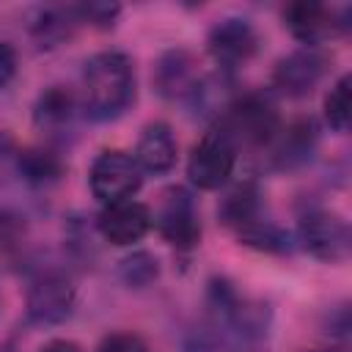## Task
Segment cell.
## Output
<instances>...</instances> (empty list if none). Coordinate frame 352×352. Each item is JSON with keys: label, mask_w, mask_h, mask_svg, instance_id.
Returning a JSON list of instances; mask_svg holds the SVG:
<instances>
[{"label": "cell", "mask_w": 352, "mask_h": 352, "mask_svg": "<svg viewBox=\"0 0 352 352\" xmlns=\"http://www.w3.org/2000/svg\"><path fill=\"white\" fill-rule=\"evenodd\" d=\"M135 102V63L121 50H102L82 63L80 110L91 121H113Z\"/></svg>", "instance_id": "obj_1"}, {"label": "cell", "mask_w": 352, "mask_h": 352, "mask_svg": "<svg viewBox=\"0 0 352 352\" xmlns=\"http://www.w3.org/2000/svg\"><path fill=\"white\" fill-rule=\"evenodd\" d=\"M217 126L234 140L236 148L239 146L267 148L283 124L272 96L261 91H250L234 96L226 104V110L217 116Z\"/></svg>", "instance_id": "obj_2"}, {"label": "cell", "mask_w": 352, "mask_h": 352, "mask_svg": "<svg viewBox=\"0 0 352 352\" xmlns=\"http://www.w3.org/2000/svg\"><path fill=\"white\" fill-rule=\"evenodd\" d=\"M294 245L324 264H341L352 253V234L341 214L327 209H308L297 220Z\"/></svg>", "instance_id": "obj_3"}, {"label": "cell", "mask_w": 352, "mask_h": 352, "mask_svg": "<svg viewBox=\"0 0 352 352\" xmlns=\"http://www.w3.org/2000/svg\"><path fill=\"white\" fill-rule=\"evenodd\" d=\"M236 154L239 148L234 146V140L220 126H212L187 157L190 182L198 190H220L236 168Z\"/></svg>", "instance_id": "obj_4"}, {"label": "cell", "mask_w": 352, "mask_h": 352, "mask_svg": "<svg viewBox=\"0 0 352 352\" xmlns=\"http://www.w3.org/2000/svg\"><path fill=\"white\" fill-rule=\"evenodd\" d=\"M143 182V170L138 168L135 157L121 148H104L96 154L88 170V187L91 195L99 204H118L138 192Z\"/></svg>", "instance_id": "obj_5"}, {"label": "cell", "mask_w": 352, "mask_h": 352, "mask_svg": "<svg viewBox=\"0 0 352 352\" xmlns=\"http://www.w3.org/2000/svg\"><path fill=\"white\" fill-rule=\"evenodd\" d=\"M258 30L245 16H223L209 28L206 50L223 74H231L258 52Z\"/></svg>", "instance_id": "obj_6"}, {"label": "cell", "mask_w": 352, "mask_h": 352, "mask_svg": "<svg viewBox=\"0 0 352 352\" xmlns=\"http://www.w3.org/2000/svg\"><path fill=\"white\" fill-rule=\"evenodd\" d=\"M77 302V289L63 272H41L33 278L28 297H25V314L30 324L50 327L60 324L72 316Z\"/></svg>", "instance_id": "obj_7"}, {"label": "cell", "mask_w": 352, "mask_h": 352, "mask_svg": "<svg viewBox=\"0 0 352 352\" xmlns=\"http://www.w3.org/2000/svg\"><path fill=\"white\" fill-rule=\"evenodd\" d=\"M283 25L302 47H322L349 28V8H333L322 3H289L283 8Z\"/></svg>", "instance_id": "obj_8"}, {"label": "cell", "mask_w": 352, "mask_h": 352, "mask_svg": "<svg viewBox=\"0 0 352 352\" xmlns=\"http://www.w3.org/2000/svg\"><path fill=\"white\" fill-rule=\"evenodd\" d=\"M327 69H330V58L319 47H300L275 63L272 88L292 99L305 96L319 85Z\"/></svg>", "instance_id": "obj_9"}, {"label": "cell", "mask_w": 352, "mask_h": 352, "mask_svg": "<svg viewBox=\"0 0 352 352\" xmlns=\"http://www.w3.org/2000/svg\"><path fill=\"white\" fill-rule=\"evenodd\" d=\"M206 74H201L198 69V60L190 50L184 47H176V50H168L157 58L154 63V88L162 99H170V102H182V104H190L195 91L201 88Z\"/></svg>", "instance_id": "obj_10"}, {"label": "cell", "mask_w": 352, "mask_h": 352, "mask_svg": "<svg viewBox=\"0 0 352 352\" xmlns=\"http://www.w3.org/2000/svg\"><path fill=\"white\" fill-rule=\"evenodd\" d=\"M157 228L162 239L176 250H192L201 242V220L195 201L187 190L173 187L165 192V201L157 214Z\"/></svg>", "instance_id": "obj_11"}, {"label": "cell", "mask_w": 352, "mask_h": 352, "mask_svg": "<svg viewBox=\"0 0 352 352\" xmlns=\"http://www.w3.org/2000/svg\"><path fill=\"white\" fill-rule=\"evenodd\" d=\"M151 223H154V217H151L148 206L140 201H132V198L118 201V204H107L96 217V228H99L102 239L116 245V248H126V245L140 242L148 234Z\"/></svg>", "instance_id": "obj_12"}, {"label": "cell", "mask_w": 352, "mask_h": 352, "mask_svg": "<svg viewBox=\"0 0 352 352\" xmlns=\"http://www.w3.org/2000/svg\"><path fill=\"white\" fill-rule=\"evenodd\" d=\"M316 146H319V124L311 116H302V118H294L292 124L280 126L267 148H270L272 168L297 170L314 157Z\"/></svg>", "instance_id": "obj_13"}, {"label": "cell", "mask_w": 352, "mask_h": 352, "mask_svg": "<svg viewBox=\"0 0 352 352\" xmlns=\"http://www.w3.org/2000/svg\"><path fill=\"white\" fill-rule=\"evenodd\" d=\"M77 116H80V102L63 85L44 88L33 104V124L41 135H47V140H58V143L66 140V135L74 132Z\"/></svg>", "instance_id": "obj_14"}, {"label": "cell", "mask_w": 352, "mask_h": 352, "mask_svg": "<svg viewBox=\"0 0 352 352\" xmlns=\"http://www.w3.org/2000/svg\"><path fill=\"white\" fill-rule=\"evenodd\" d=\"M176 138L173 129L165 121H151L143 126L138 146H135V162L143 173L162 176L176 165Z\"/></svg>", "instance_id": "obj_15"}, {"label": "cell", "mask_w": 352, "mask_h": 352, "mask_svg": "<svg viewBox=\"0 0 352 352\" xmlns=\"http://www.w3.org/2000/svg\"><path fill=\"white\" fill-rule=\"evenodd\" d=\"M14 170L30 187H50L58 184L60 176L66 173V162L55 148L33 146V148H19L14 154Z\"/></svg>", "instance_id": "obj_16"}, {"label": "cell", "mask_w": 352, "mask_h": 352, "mask_svg": "<svg viewBox=\"0 0 352 352\" xmlns=\"http://www.w3.org/2000/svg\"><path fill=\"white\" fill-rule=\"evenodd\" d=\"M82 25L80 8L77 6H52V8H38L30 19V36L38 47L52 50L60 47L72 33Z\"/></svg>", "instance_id": "obj_17"}, {"label": "cell", "mask_w": 352, "mask_h": 352, "mask_svg": "<svg viewBox=\"0 0 352 352\" xmlns=\"http://www.w3.org/2000/svg\"><path fill=\"white\" fill-rule=\"evenodd\" d=\"M217 217L223 226H228L231 231H239L242 226L253 223L256 217H261V192L256 182H242L236 184L223 204L217 206Z\"/></svg>", "instance_id": "obj_18"}, {"label": "cell", "mask_w": 352, "mask_h": 352, "mask_svg": "<svg viewBox=\"0 0 352 352\" xmlns=\"http://www.w3.org/2000/svg\"><path fill=\"white\" fill-rule=\"evenodd\" d=\"M236 239L253 250H261V253H272V256H286L292 253L297 245H294V236L280 228L278 223L272 220H264V217H256L253 223L242 226L239 231H234Z\"/></svg>", "instance_id": "obj_19"}, {"label": "cell", "mask_w": 352, "mask_h": 352, "mask_svg": "<svg viewBox=\"0 0 352 352\" xmlns=\"http://www.w3.org/2000/svg\"><path fill=\"white\" fill-rule=\"evenodd\" d=\"M118 278L129 289H146L160 278V258L148 250H135L118 261Z\"/></svg>", "instance_id": "obj_20"}, {"label": "cell", "mask_w": 352, "mask_h": 352, "mask_svg": "<svg viewBox=\"0 0 352 352\" xmlns=\"http://www.w3.org/2000/svg\"><path fill=\"white\" fill-rule=\"evenodd\" d=\"M352 118V77L344 74L336 80V85L324 96V121L336 132H346Z\"/></svg>", "instance_id": "obj_21"}, {"label": "cell", "mask_w": 352, "mask_h": 352, "mask_svg": "<svg viewBox=\"0 0 352 352\" xmlns=\"http://www.w3.org/2000/svg\"><path fill=\"white\" fill-rule=\"evenodd\" d=\"M28 234V223L14 209H0V253L19 250Z\"/></svg>", "instance_id": "obj_22"}, {"label": "cell", "mask_w": 352, "mask_h": 352, "mask_svg": "<svg viewBox=\"0 0 352 352\" xmlns=\"http://www.w3.org/2000/svg\"><path fill=\"white\" fill-rule=\"evenodd\" d=\"M96 352H148V344L138 336V333H129V330H118V333H110L99 341Z\"/></svg>", "instance_id": "obj_23"}, {"label": "cell", "mask_w": 352, "mask_h": 352, "mask_svg": "<svg viewBox=\"0 0 352 352\" xmlns=\"http://www.w3.org/2000/svg\"><path fill=\"white\" fill-rule=\"evenodd\" d=\"M16 74V52L8 41H0V88H6Z\"/></svg>", "instance_id": "obj_24"}, {"label": "cell", "mask_w": 352, "mask_h": 352, "mask_svg": "<svg viewBox=\"0 0 352 352\" xmlns=\"http://www.w3.org/2000/svg\"><path fill=\"white\" fill-rule=\"evenodd\" d=\"M14 154H16V148H14L11 135H8V132H0V170H3L6 165L14 168Z\"/></svg>", "instance_id": "obj_25"}, {"label": "cell", "mask_w": 352, "mask_h": 352, "mask_svg": "<svg viewBox=\"0 0 352 352\" xmlns=\"http://www.w3.org/2000/svg\"><path fill=\"white\" fill-rule=\"evenodd\" d=\"M38 352H82L74 341H69V338H52V341H47Z\"/></svg>", "instance_id": "obj_26"}, {"label": "cell", "mask_w": 352, "mask_h": 352, "mask_svg": "<svg viewBox=\"0 0 352 352\" xmlns=\"http://www.w3.org/2000/svg\"><path fill=\"white\" fill-rule=\"evenodd\" d=\"M311 352H344V349H311Z\"/></svg>", "instance_id": "obj_27"}]
</instances>
